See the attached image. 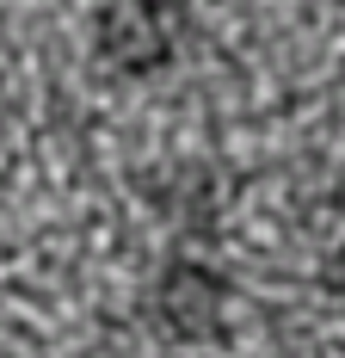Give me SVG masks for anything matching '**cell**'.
Returning a JSON list of instances; mask_svg holds the SVG:
<instances>
[{
	"label": "cell",
	"instance_id": "cell-2",
	"mask_svg": "<svg viewBox=\"0 0 345 358\" xmlns=\"http://www.w3.org/2000/svg\"><path fill=\"white\" fill-rule=\"evenodd\" d=\"M228 303H235V285L210 253H167L154 285H148L142 315L172 346H204V340H222Z\"/></svg>",
	"mask_w": 345,
	"mask_h": 358
},
{
	"label": "cell",
	"instance_id": "cell-3",
	"mask_svg": "<svg viewBox=\"0 0 345 358\" xmlns=\"http://www.w3.org/2000/svg\"><path fill=\"white\" fill-rule=\"evenodd\" d=\"M321 290H327V296H345V229L327 241V253H321Z\"/></svg>",
	"mask_w": 345,
	"mask_h": 358
},
{
	"label": "cell",
	"instance_id": "cell-1",
	"mask_svg": "<svg viewBox=\"0 0 345 358\" xmlns=\"http://www.w3.org/2000/svg\"><path fill=\"white\" fill-rule=\"evenodd\" d=\"M185 0H99L93 13V62L111 80H154L185 56Z\"/></svg>",
	"mask_w": 345,
	"mask_h": 358
}]
</instances>
